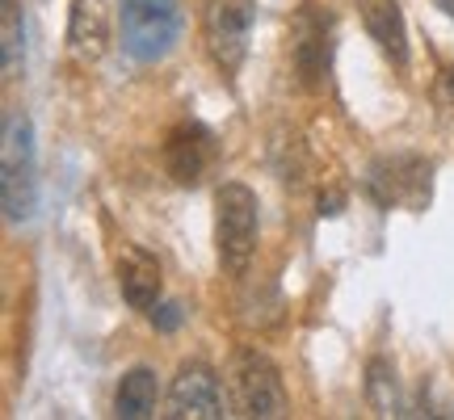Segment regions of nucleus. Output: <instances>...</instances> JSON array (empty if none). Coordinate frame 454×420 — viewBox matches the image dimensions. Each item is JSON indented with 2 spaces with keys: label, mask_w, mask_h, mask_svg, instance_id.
Wrapping results in <instances>:
<instances>
[{
  "label": "nucleus",
  "mask_w": 454,
  "mask_h": 420,
  "mask_svg": "<svg viewBox=\"0 0 454 420\" xmlns=\"http://www.w3.org/2000/svg\"><path fill=\"white\" fill-rule=\"evenodd\" d=\"M0 202L9 223H26L38 206V152H34V122L26 110L4 113L0 139Z\"/></svg>",
  "instance_id": "f257e3e1"
},
{
  "label": "nucleus",
  "mask_w": 454,
  "mask_h": 420,
  "mask_svg": "<svg viewBox=\"0 0 454 420\" xmlns=\"http://www.w3.org/2000/svg\"><path fill=\"white\" fill-rule=\"evenodd\" d=\"M181 4L177 0H122L118 4V38L122 51L139 64H160L181 38Z\"/></svg>",
  "instance_id": "f03ea898"
},
{
  "label": "nucleus",
  "mask_w": 454,
  "mask_h": 420,
  "mask_svg": "<svg viewBox=\"0 0 454 420\" xmlns=\"http://www.w3.org/2000/svg\"><path fill=\"white\" fill-rule=\"evenodd\" d=\"M215 248L227 274H244L257 253V194L240 181H227L215 194Z\"/></svg>",
  "instance_id": "7ed1b4c3"
},
{
  "label": "nucleus",
  "mask_w": 454,
  "mask_h": 420,
  "mask_svg": "<svg viewBox=\"0 0 454 420\" xmlns=\"http://www.w3.org/2000/svg\"><path fill=\"white\" fill-rule=\"evenodd\" d=\"M291 64L308 93L328 84V72H333V13L316 0L299 4L291 17Z\"/></svg>",
  "instance_id": "20e7f679"
},
{
  "label": "nucleus",
  "mask_w": 454,
  "mask_h": 420,
  "mask_svg": "<svg viewBox=\"0 0 454 420\" xmlns=\"http://www.w3.org/2000/svg\"><path fill=\"white\" fill-rule=\"evenodd\" d=\"M231 404H236V416L257 420H274L286 412L282 374L261 349H240L231 362Z\"/></svg>",
  "instance_id": "39448f33"
},
{
  "label": "nucleus",
  "mask_w": 454,
  "mask_h": 420,
  "mask_svg": "<svg viewBox=\"0 0 454 420\" xmlns=\"http://www.w3.org/2000/svg\"><path fill=\"white\" fill-rule=\"evenodd\" d=\"M429 185H434V164L421 156H379L366 173V194L383 210L404 206L425 210L429 206Z\"/></svg>",
  "instance_id": "423d86ee"
},
{
  "label": "nucleus",
  "mask_w": 454,
  "mask_h": 420,
  "mask_svg": "<svg viewBox=\"0 0 454 420\" xmlns=\"http://www.w3.org/2000/svg\"><path fill=\"white\" fill-rule=\"evenodd\" d=\"M257 0H207V47L227 76L240 72L248 43H253Z\"/></svg>",
  "instance_id": "0eeeda50"
},
{
  "label": "nucleus",
  "mask_w": 454,
  "mask_h": 420,
  "mask_svg": "<svg viewBox=\"0 0 454 420\" xmlns=\"http://www.w3.org/2000/svg\"><path fill=\"white\" fill-rule=\"evenodd\" d=\"M215 164H219V144H215V135L202 122H181V127L168 130V139H164V168H168V177L177 185H185V190L202 185Z\"/></svg>",
  "instance_id": "6e6552de"
},
{
  "label": "nucleus",
  "mask_w": 454,
  "mask_h": 420,
  "mask_svg": "<svg viewBox=\"0 0 454 420\" xmlns=\"http://www.w3.org/2000/svg\"><path fill=\"white\" fill-rule=\"evenodd\" d=\"M168 416L177 420H219L223 416V387L211 366L190 362L181 366L173 387H168Z\"/></svg>",
  "instance_id": "1a4fd4ad"
},
{
  "label": "nucleus",
  "mask_w": 454,
  "mask_h": 420,
  "mask_svg": "<svg viewBox=\"0 0 454 420\" xmlns=\"http://www.w3.org/2000/svg\"><path fill=\"white\" fill-rule=\"evenodd\" d=\"M67 47L81 64H98L110 51V0H72Z\"/></svg>",
  "instance_id": "9d476101"
},
{
  "label": "nucleus",
  "mask_w": 454,
  "mask_h": 420,
  "mask_svg": "<svg viewBox=\"0 0 454 420\" xmlns=\"http://www.w3.org/2000/svg\"><path fill=\"white\" fill-rule=\"evenodd\" d=\"M114 274H118V291H122V299H127L135 311H152L156 303H160V261L152 257L147 248L127 244V248L118 253Z\"/></svg>",
  "instance_id": "9b49d317"
},
{
  "label": "nucleus",
  "mask_w": 454,
  "mask_h": 420,
  "mask_svg": "<svg viewBox=\"0 0 454 420\" xmlns=\"http://www.w3.org/2000/svg\"><path fill=\"white\" fill-rule=\"evenodd\" d=\"M357 17L366 34L374 38V47L387 55L391 64H408V26L400 0H357Z\"/></svg>",
  "instance_id": "f8f14e48"
},
{
  "label": "nucleus",
  "mask_w": 454,
  "mask_h": 420,
  "mask_svg": "<svg viewBox=\"0 0 454 420\" xmlns=\"http://www.w3.org/2000/svg\"><path fill=\"white\" fill-rule=\"evenodd\" d=\"M156 395H160L156 374L147 370V366H135V370L122 374V383H118V391H114V412H118L122 420H144V416H152Z\"/></svg>",
  "instance_id": "ddd939ff"
},
{
  "label": "nucleus",
  "mask_w": 454,
  "mask_h": 420,
  "mask_svg": "<svg viewBox=\"0 0 454 420\" xmlns=\"http://www.w3.org/2000/svg\"><path fill=\"white\" fill-rule=\"evenodd\" d=\"M366 400H371L374 416H400V383H395V366L387 357H371V366H366Z\"/></svg>",
  "instance_id": "4468645a"
},
{
  "label": "nucleus",
  "mask_w": 454,
  "mask_h": 420,
  "mask_svg": "<svg viewBox=\"0 0 454 420\" xmlns=\"http://www.w3.org/2000/svg\"><path fill=\"white\" fill-rule=\"evenodd\" d=\"M21 4L17 0H0V67H4V81L21 76Z\"/></svg>",
  "instance_id": "2eb2a0df"
},
{
  "label": "nucleus",
  "mask_w": 454,
  "mask_h": 420,
  "mask_svg": "<svg viewBox=\"0 0 454 420\" xmlns=\"http://www.w3.org/2000/svg\"><path fill=\"white\" fill-rule=\"evenodd\" d=\"M152 323H156L160 332H177V328H181V307H177V303L152 307Z\"/></svg>",
  "instance_id": "dca6fc26"
},
{
  "label": "nucleus",
  "mask_w": 454,
  "mask_h": 420,
  "mask_svg": "<svg viewBox=\"0 0 454 420\" xmlns=\"http://www.w3.org/2000/svg\"><path fill=\"white\" fill-rule=\"evenodd\" d=\"M438 101L446 105V110H454V67H442V76H438Z\"/></svg>",
  "instance_id": "f3484780"
},
{
  "label": "nucleus",
  "mask_w": 454,
  "mask_h": 420,
  "mask_svg": "<svg viewBox=\"0 0 454 420\" xmlns=\"http://www.w3.org/2000/svg\"><path fill=\"white\" fill-rule=\"evenodd\" d=\"M337 206H340V194L320 198V214H337Z\"/></svg>",
  "instance_id": "a211bd4d"
}]
</instances>
